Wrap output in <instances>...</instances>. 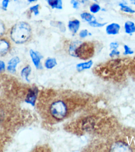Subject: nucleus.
<instances>
[{
    "label": "nucleus",
    "instance_id": "f257e3e1",
    "mask_svg": "<svg viewBox=\"0 0 135 152\" xmlns=\"http://www.w3.org/2000/svg\"><path fill=\"white\" fill-rule=\"evenodd\" d=\"M47 112L49 117L55 121H60L68 116L74 107L73 102L61 97H54L49 100Z\"/></svg>",
    "mask_w": 135,
    "mask_h": 152
},
{
    "label": "nucleus",
    "instance_id": "f03ea898",
    "mask_svg": "<svg viewBox=\"0 0 135 152\" xmlns=\"http://www.w3.org/2000/svg\"><path fill=\"white\" fill-rule=\"evenodd\" d=\"M32 29L26 22H20L15 24L11 32V37L16 44H23L28 40L31 36Z\"/></svg>",
    "mask_w": 135,
    "mask_h": 152
},
{
    "label": "nucleus",
    "instance_id": "7ed1b4c3",
    "mask_svg": "<svg viewBox=\"0 0 135 152\" xmlns=\"http://www.w3.org/2000/svg\"><path fill=\"white\" fill-rule=\"evenodd\" d=\"M95 52L94 47L92 43L86 42L82 43L76 49L74 56L83 60H87L91 58Z\"/></svg>",
    "mask_w": 135,
    "mask_h": 152
},
{
    "label": "nucleus",
    "instance_id": "20e7f679",
    "mask_svg": "<svg viewBox=\"0 0 135 152\" xmlns=\"http://www.w3.org/2000/svg\"><path fill=\"white\" fill-rule=\"evenodd\" d=\"M30 54L31 56L32 60L35 66L37 69H42V65L40 62L41 59L42 58V56L39 53L37 52H34L33 50H31L30 51Z\"/></svg>",
    "mask_w": 135,
    "mask_h": 152
},
{
    "label": "nucleus",
    "instance_id": "39448f33",
    "mask_svg": "<svg viewBox=\"0 0 135 152\" xmlns=\"http://www.w3.org/2000/svg\"><path fill=\"white\" fill-rule=\"evenodd\" d=\"M120 29V26L118 23H113L107 26L106 31L108 34L115 35L119 33Z\"/></svg>",
    "mask_w": 135,
    "mask_h": 152
},
{
    "label": "nucleus",
    "instance_id": "423d86ee",
    "mask_svg": "<svg viewBox=\"0 0 135 152\" xmlns=\"http://www.w3.org/2000/svg\"><path fill=\"white\" fill-rule=\"evenodd\" d=\"M37 90L36 88L31 89L29 91L27 96L26 99V102L27 103H30L32 105H34L37 98Z\"/></svg>",
    "mask_w": 135,
    "mask_h": 152
},
{
    "label": "nucleus",
    "instance_id": "0eeeda50",
    "mask_svg": "<svg viewBox=\"0 0 135 152\" xmlns=\"http://www.w3.org/2000/svg\"><path fill=\"white\" fill-rule=\"evenodd\" d=\"M20 60L19 58L17 56L13 57L9 61L8 63L7 69L11 73H14L16 72V68L17 64L20 62Z\"/></svg>",
    "mask_w": 135,
    "mask_h": 152
},
{
    "label": "nucleus",
    "instance_id": "6e6552de",
    "mask_svg": "<svg viewBox=\"0 0 135 152\" xmlns=\"http://www.w3.org/2000/svg\"><path fill=\"white\" fill-rule=\"evenodd\" d=\"M112 151L115 152H129L130 149L128 146L123 142H117L112 148Z\"/></svg>",
    "mask_w": 135,
    "mask_h": 152
},
{
    "label": "nucleus",
    "instance_id": "1a4fd4ad",
    "mask_svg": "<svg viewBox=\"0 0 135 152\" xmlns=\"http://www.w3.org/2000/svg\"><path fill=\"white\" fill-rule=\"evenodd\" d=\"M124 27L125 31L128 34H132L135 32V24L133 21H126L125 23Z\"/></svg>",
    "mask_w": 135,
    "mask_h": 152
},
{
    "label": "nucleus",
    "instance_id": "9d476101",
    "mask_svg": "<svg viewBox=\"0 0 135 152\" xmlns=\"http://www.w3.org/2000/svg\"><path fill=\"white\" fill-rule=\"evenodd\" d=\"M9 44L4 40L0 39V56H4L8 52Z\"/></svg>",
    "mask_w": 135,
    "mask_h": 152
},
{
    "label": "nucleus",
    "instance_id": "9b49d317",
    "mask_svg": "<svg viewBox=\"0 0 135 152\" xmlns=\"http://www.w3.org/2000/svg\"><path fill=\"white\" fill-rule=\"evenodd\" d=\"M80 25V22L79 20H75L73 21H70L69 22V29L74 34H76L78 31Z\"/></svg>",
    "mask_w": 135,
    "mask_h": 152
},
{
    "label": "nucleus",
    "instance_id": "f8f14e48",
    "mask_svg": "<svg viewBox=\"0 0 135 152\" xmlns=\"http://www.w3.org/2000/svg\"><path fill=\"white\" fill-rule=\"evenodd\" d=\"M47 2L52 9H61L62 8V0H47Z\"/></svg>",
    "mask_w": 135,
    "mask_h": 152
},
{
    "label": "nucleus",
    "instance_id": "ddd939ff",
    "mask_svg": "<svg viewBox=\"0 0 135 152\" xmlns=\"http://www.w3.org/2000/svg\"><path fill=\"white\" fill-rule=\"evenodd\" d=\"M92 65V61H90L87 62L79 64L77 66V70L79 72H81L83 70L90 68Z\"/></svg>",
    "mask_w": 135,
    "mask_h": 152
},
{
    "label": "nucleus",
    "instance_id": "4468645a",
    "mask_svg": "<svg viewBox=\"0 0 135 152\" xmlns=\"http://www.w3.org/2000/svg\"><path fill=\"white\" fill-rule=\"evenodd\" d=\"M31 72V68L29 66H27L26 67L24 68L21 72V75L22 77L28 82H29L28 77L30 74Z\"/></svg>",
    "mask_w": 135,
    "mask_h": 152
},
{
    "label": "nucleus",
    "instance_id": "2eb2a0df",
    "mask_svg": "<svg viewBox=\"0 0 135 152\" xmlns=\"http://www.w3.org/2000/svg\"><path fill=\"white\" fill-rule=\"evenodd\" d=\"M119 6L120 7V10L123 12L131 14H134L135 13L134 10L132 9L130 7L124 4L123 3H120L119 4Z\"/></svg>",
    "mask_w": 135,
    "mask_h": 152
},
{
    "label": "nucleus",
    "instance_id": "dca6fc26",
    "mask_svg": "<svg viewBox=\"0 0 135 152\" xmlns=\"http://www.w3.org/2000/svg\"><path fill=\"white\" fill-rule=\"evenodd\" d=\"M57 64L56 60L54 58H49L45 62V65L48 69H52Z\"/></svg>",
    "mask_w": 135,
    "mask_h": 152
},
{
    "label": "nucleus",
    "instance_id": "f3484780",
    "mask_svg": "<svg viewBox=\"0 0 135 152\" xmlns=\"http://www.w3.org/2000/svg\"><path fill=\"white\" fill-rule=\"evenodd\" d=\"M51 24L52 26L59 28L61 31L62 32H65L66 31L65 26L62 22L52 21L51 22Z\"/></svg>",
    "mask_w": 135,
    "mask_h": 152
},
{
    "label": "nucleus",
    "instance_id": "a211bd4d",
    "mask_svg": "<svg viewBox=\"0 0 135 152\" xmlns=\"http://www.w3.org/2000/svg\"><path fill=\"white\" fill-rule=\"evenodd\" d=\"M123 48H124V52H123L124 55H131V54H134V51H133L131 47H129L128 45H124L123 46Z\"/></svg>",
    "mask_w": 135,
    "mask_h": 152
},
{
    "label": "nucleus",
    "instance_id": "6ab92c4d",
    "mask_svg": "<svg viewBox=\"0 0 135 152\" xmlns=\"http://www.w3.org/2000/svg\"><path fill=\"white\" fill-rule=\"evenodd\" d=\"M81 17L82 19H84L87 21H91L92 18H94L93 16L91 15L89 13H84L81 15Z\"/></svg>",
    "mask_w": 135,
    "mask_h": 152
},
{
    "label": "nucleus",
    "instance_id": "aec40b11",
    "mask_svg": "<svg viewBox=\"0 0 135 152\" xmlns=\"http://www.w3.org/2000/svg\"><path fill=\"white\" fill-rule=\"evenodd\" d=\"M107 23H99L97 22L96 20H94V21H91V22L89 23V24L92 27H103L105 25L107 24Z\"/></svg>",
    "mask_w": 135,
    "mask_h": 152
},
{
    "label": "nucleus",
    "instance_id": "412c9836",
    "mask_svg": "<svg viewBox=\"0 0 135 152\" xmlns=\"http://www.w3.org/2000/svg\"><path fill=\"white\" fill-rule=\"evenodd\" d=\"M101 10V7L99 5L97 4H94L91 7H90V10L91 12L95 14L98 13Z\"/></svg>",
    "mask_w": 135,
    "mask_h": 152
},
{
    "label": "nucleus",
    "instance_id": "4be33fe9",
    "mask_svg": "<svg viewBox=\"0 0 135 152\" xmlns=\"http://www.w3.org/2000/svg\"><path fill=\"white\" fill-rule=\"evenodd\" d=\"M39 5H37L36 6L31 7L30 8V10L32 11H33L35 15H37L39 14Z\"/></svg>",
    "mask_w": 135,
    "mask_h": 152
},
{
    "label": "nucleus",
    "instance_id": "5701e85b",
    "mask_svg": "<svg viewBox=\"0 0 135 152\" xmlns=\"http://www.w3.org/2000/svg\"><path fill=\"white\" fill-rule=\"evenodd\" d=\"M120 54V52L117 50V49H113L110 53V56L111 57H113L114 56H118Z\"/></svg>",
    "mask_w": 135,
    "mask_h": 152
},
{
    "label": "nucleus",
    "instance_id": "b1692460",
    "mask_svg": "<svg viewBox=\"0 0 135 152\" xmlns=\"http://www.w3.org/2000/svg\"><path fill=\"white\" fill-rule=\"evenodd\" d=\"M5 26L4 23L0 20V37L3 35L5 32Z\"/></svg>",
    "mask_w": 135,
    "mask_h": 152
},
{
    "label": "nucleus",
    "instance_id": "393cba45",
    "mask_svg": "<svg viewBox=\"0 0 135 152\" xmlns=\"http://www.w3.org/2000/svg\"><path fill=\"white\" fill-rule=\"evenodd\" d=\"M110 47L111 49H117L119 47V45L117 42H113L110 44Z\"/></svg>",
    "mask_w": 135,
    "mask_h": 152
},
{
    "label": "nucleus",
    "instance_id": "a878e982",
    "mask_svg": "<svg viewBox=\"0 0 135 152\" xmlns=\"http://www.w3.org/2000/svg\"><path fill=\"white\" fill-rule=\"evenodd\" d=\"M9 1L10 0H3L2 3L3 9L4 10L7 9L8 7V5H9Z\"/></svg>",
    "mask_w": 135,
    "mask_h": 152
},
{
    "label": "nucleus",
    "instance_id": "bb28decb",
    "mask_svg": "<svg viewBox=\"0 0 135 152\" xmlns=\"http://www.w3.org/2000/svg\"><path fill=\"white\" fill-rule=\"evenodd\" d=\"M88 35V32L87 30H83L80 32V36L81 37L84 38Z\"/></svg>",
    "mask_w": 135,
    "mask_h": 152
},
{
    "label": "nucleus",
    "instance_id": "cd10ccee",
    "mask_svg": "<svg viewBox=\"0 0 135 152\" xmlns=\"http://www.w3.org/2000/svg\"><path fill=\"white\" fill-rule=\"evenodd\" d=\"M5 64L4 61H0V73L5 70Z\"/></svg>",
    "mask_w": 135,
    "mask_h": 152
},
{
    "label": "nucleus",
    "instance_id": "c85d7f7f",
    "mask_svg": "<svg viewBox=\"0 0 135 152\" xmlns=\"http://www.w3.org/2000/svg\"><path fill=\"white\" fill-rule=\"evenodd\" d=\"M71 4H73V8L75 9H77L78 8L79 3L76 0H72L71 1Z\"/></svg>",
    "mask_w": 135,
    "mask_h": 152
},
{
    "label": "nucleus",
    "instance_id": "c756f323",
    "mask_svg": "<svg viewBox=\"0 0 135 152\" xmlns=\"http://www.w3.org/2000/svg\"><path fill=\"white\" fill-rule=\"evenodd\" d=\"M131 3L135 5V0H130Z\"/></svg>",
    "mask_w": 135,
    "mask_h": 152
},
{
    "label": "nucleus",
    "instance_id": "7c9ffc66",
    "mask_svg": "<svg viewBox=\"0 0 135 152\" xmlns=\"http://www.w3.org/2000/svg\"><path fill=\"white\" fill-rule=\"evenodd\" d=\"M29 2H34L36 1H37V0H27Z\"/></svg>",
    "mask_w": 135,
    "mask_h": 152
},
{
    "label": "nucleus",
    "instance_id": "2f4dec72",
    "mask_svg": "<svg viewBox=\"0 0 135 152\" xmlns=\"http://www.w3.org/2000/svg\"><path fill=\"white\" fill-rule=\"evenodd\" d=\"M84 1H87V0H84ZM93 1H96V0H93Z\"/></svg>",
    "mask_w": 135,
    "mask_h": 152
}]
</instances>
